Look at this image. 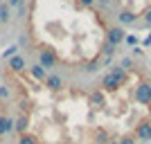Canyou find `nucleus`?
<instances>
[{"label": "nucleus", "mask_w": 151, "mask_h": 144, "mask_svg": "<svg viewBox=\"0 0 151 144\" xmlns=\"http://www.w3.org/2000/svg\"><path fill=\"white\" fill-rule=\"evenodd\" d=\"M16 144H38L36 138L34 135H29V133H25V135H18V142Z\"/></svg>", "instance_id": "nucleus-14"}, {"label": "nucleus", "mask_w": 151, "mask_h": 144, "mask_svg": "<svg viewBox=\"0 0 151 144\" xmlns=\"http://www.w3.org/2000/svg\"><path fill=\"white\" fill-rule=\"evenodd\" d=\"M86 72H97V70H99V61H93V63H88V65H86Z\"/></svg>", "instance_id": "nucleus-16"}, {"label": "nucleus", "mask_w": 151, "mask_h": 144, "mask_svg": "<svg viewBox=\"0 0 151 144\" xmlns=\"http://www.w3.org/2000/svg\"><path fill=\"white\" fill-rule=\"evenodd\" d=\"M113 52H115V47H113V45H104V54H106V57H111V54H113Z\"/></svg>", "instance_id": "nucleus-21"}, {"label": "nucleus", "mask_w": 151, "mask_h": 144, "mask_svg": "<svg viewBox=\"0 0 151 144\" xmlns=\"http://www.w3.org/2000/svg\"><path fill=\"white\" fill-rule=\"evenodd\" d=\"M90 101H93L95 106H101L104 104V92H93L90 95Z\"/></svg>", "instance_id": "nucleus-15"}, {"label": "nucleus", "mask_w": 151, "mask_h": 144, "mask_svg": "<svg viewBox=\"0 0 151 144\" xmlns=\"http://www.w3.org/2000/svg\"><path fill=\"white\" fill-rule=\"evenodd\" d=\"M16 50H18V47H16V45H12V47H9V50L5 52V57H7V59H12L14 54H16Z\"/></svg>", "instance_id": "nucleus-20"}, {"label": "nucleus", "mask_w": 151, "mask_h": 144, "mask_svg": "<svg viewBox=\"0 0 151 144\" xmlns=\"http://www.w3.org/2000/svg\"><path fill=\"white\" fill-rule=\"evenodd\" d=\"M126 43H129V45H135V43H138V38H135V36H126Z\"/></svg>", "instance_id": "nucleus-24"}, {"label": "nucleus", "mask_w": 151, "mask_h": 144, "mask_svg": "<svg viewBox=\"0 0 151 144\" xmlns=\"http://www.w3.org/2000/svg\"><path fill=\"white\" fill-rule=\"evenodd\" d=\"M124 38H126V34H124V29H122L120 25H117V27H108V32H106V43L108 45H113V47H115V45H120Z\"/></svg>", "instance_id": "nucleus-2"}, {"label": "nucleus", "mask_w": 151, "mask_h": 144, "mask_svg": "<svg viewBox=\"0 0 151 144\" xmlns=\"http://www.w3.org/2000/svg\"><path fill=\"white\" fill-rule=\"evenodd\" d=\"M12 20V9L7 5H0V25H9Z\"/></svg>", "instance_id": "nucleus-12"}, {"label": "nucleus", "mask_w": 151, "mask_h": 144, "mask_svg": "<svg viewBox=\"0 0 151 144\" xmlns=\"http://www.w3.org/2000/svg\"><path fill=\"white\" fill-rule=\"evenodd\" d=\"M45 86L50 88V90H61V88H63V79H61L59 75H47Z\"/></svg>", "instance_id": "nucleus-7"}, {"label": "nucleus", "mask_w": 151, "mask_h": 144, "mask_svg": "<svg viewBox=\"0 0 151 144\" xmlns=\"http://www.w3.org/2000/svg\"><path fill=\"white\" fill-rule=\"evenodd\" d=\"M135 101H138V104H145V106L151 104V83H140V86L135 88Z\"/></svg>", "instance_id": "nucleus-3"}, {"label": "nucleus", "mask_w": 151, "mask_h": 144, "mask_svg": "<svg viewBox=\"0 0 151 144\" xmlns=\"http://www.w3.org/2000/svg\"><path fill=\"white\" fill-rule=\"evenodd\" d=\"M77 2H79L81 7H93L95 2H97V0H77Z\"/></svg>", "instance_id": "nucleus-19"}, {"label": "nucleus", "mask_w": 151, "mask_h": 144, "mask_svg": "<svg viewBox=\"0 0 151 144\" xmlns=\"http://www.w3.org/2000/svg\"><path fill=\"white\" fill-rule=\"evenodd\" d=\"M27 124H29V122H27V117H25V115H20L18 119H14V131L18 133V135H25Z\"/></svg>", "instance_id": "nucleus-10"}, {"label": "nucleus", "mask_w": 151, "mask_h": 144, "mask_svg": "<svg viewBox=\"0 0 151 144\" xmlns=\"http://www.w3.org/2000/svg\"><path fill=\"white\" fill-rule=\"evenodd\" d=\"M7 63H9V68H12L14 72H20V70H25V59L18 57V54H14V57L9 59Z\"/></svg>", "instance_id": "nucleus-9"}, {"label": "nucleus", "mask_w": 151, "mask_h": 144, "mask_svg": "<svg viewBox=\"0 0 151 144\" xmlns=\"http://www.w3.org/2000/svg\"><path fill=\"white\" fill-rule=\"evenodd\" d=\"M117 18H120L122 25H131V23H135V18H138V16H135L133 11H129V9H122V11L117 14Z\"/></svg>", "instance_id": "nucleus-11"}, {"label": "nucleus", "mask_w": 151, "mask_h": 144, "mask_svg": "<svg viewBox=\"0 0 151 144\" xmlns=\"http://www.w3.org/2000/svg\"><path fill=\"white\" fill-rule=\"evenodd\" d=\"M145 23H147V25H151V9H147V11H145Z\"/></svg>", "instance_id": "nucleus-23"}, {"label": "nucleus", "mask_w": 151, "mask_h": 144, "mask_svg": "<svg viewBox=\"0 0 151 144\" xmlns=\"http://www.w3.org/2000/svg\"><path fill=\"white\" fill-rule=\"evenodd\" d=\"M0 99H9V90L5 86H0Z\"/></svg>", "instance_id": "nucleus-18"}, {"label": "nucleus", "mask_w": 151, "mask_h": 144, "mask_svg": "<svg viewBox=\"0 0 151 144\" xmlns=\"http://www.w3.org/2000/svg\"><path fill=\"white\" fill-rule=\"evenodd\" d=\"M29 75L36 79V81H45L47 79V72H45V68L41 65V63H36V65H32L29 68Z\"/></svg>", "instance_id": "nucleus-8"}, {"label": "nucleus", "mask_w": 151, "mask_h": 144, "mask_svg": "<svg viewBox=\"0 0 151 144\" xmlns=\"http://www.w3.org/2000/svg\"><path fill=\"white\" fill-rule=\"evenodd\" d=\"M38 59H41V65H43L45 70H54V65H57V59H54V54H52L50 50H38Z\"/></svg>", "instance_id": "nucleus-5"}, {"label": "nucleus", "mask_w": 151, "mask_h": 144, "mask_svg": "<svg viewBox=\"0 0 151 144\" xmlns=\"http://www.w3.org/2000/svg\"><path fill=\"white\" fill-rule=\"evenodd\" d=\"M97 2H99L101 7H106V5H111V2H113V0H97Z\"/></svg>", "instance_id": "nucleus-25"}, {"label": "nucleus", "mask_w": 151, "mask_h": 144, "mask_svg": "<svg viewBox=\"0 0 151 144\" xmlns=\"http://www.w3.org/2000/svg\"><path fill=\"white\" fill-rule=\"evenodd\" d=\"M145 45H151V34H149V38L145 41Z\"/></svg>", "instance_id": "nucleus-26"}, {"label": "nucleus", "mask_w": 151, "mask_h": 144, "mask_svg": "<svg viewBox=\"0 0 151 144\" xmlns=\"http://www.w3.org/2000/svg\"><path fill=\"white\" fill-rule=\"evenodd\" d=\"M18 5H23V0H7V7L12 9V7H18Z\"/></svg>", "instance_id": "nucleus-22"}, {"label": "nucleus", "mask_w": 151, "mask_h": 144, "mask_svg": "<svg viewBox=\"0 0 151 144\" xmlns=\"http://www.w3.org/2000/svg\"><path fill=\"white\" fill-rule=\"evenodd\" d=\"M135 140H140V142H151V119H145V122L138 124V128H135Z\"/></svg>", "instance_id": "nucleus-4"}, {"label": "nucleus", "mask_w": 151, "mask_h": 144, "mask_svg": "<svg viewBox=\"0 0 151 144\" xmlns=\"http://www.w3.org/2000/svg\"><path fill=\"white\" fill-rule=\"evenodd\" d=\"M108 142H111V140H108L106 131H101V128H99V131L95 133V144H108Z\"/></svg>", "instance_id": "nucleus-13"}, {"label": "nucleus", "mask_w": 151, "mask_h": 144, "mask_svg": "<svg viewBox=\"0 0 151 144\" xmlns=\"http://www.w3.org/2000/svg\"><path fill=\"white\" fill-rule=\"evenodd\" d=\"M108 144H117V140H111V142H108Z\"/></svg>", "instance_id": "nucleus-27"}, {"label": "nucleus", "mask_w": 151, "mask_h": 144, "mask_svg": "<svg viewBox=\"0 0 151 144\" xmlns=\"http://www.w3.org/2000/svg\"><path fill=\"white\" fill-rule=\"evenodd\" d=\"M124 81H126V72L120 68V65H115L108 75H104V79H101V88L108 90V92H113V90H117Z\"/></svg>", "instance_id": "nucleus-1"}, {"label": "nucleus", "mask_w": 151, "mask_h": 144, "mask_svg": "<svg viewBox=\"0 0 151 144\" xmlns=\"http://www.w3.org/2000/svg\"><path fill=\"white\" fill-rule=\"evenodd\" d=\"M117 144H135V138H133V135H126V138L117 140Z\"/></svg>", "instance_id": "nucleus-17"}, {"label": "nucleus", "mask_w": 151, "mask_h": 144, "mask_svg": "<svg viewBox=\"0 0 151 144\" xmlns=\"http://www.w3.org/2000/svg\"><path fill=\"white\" fill-rule=\"evenodd\" d=\"M14 131V119L9 115H0V138H5Z\"/></svg>", "instance_id": "nucleus-6"}]
</instances>
